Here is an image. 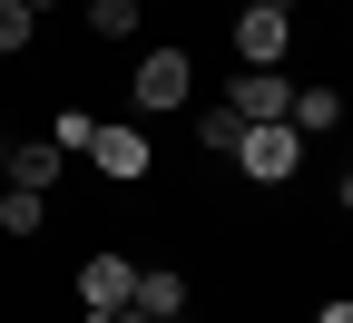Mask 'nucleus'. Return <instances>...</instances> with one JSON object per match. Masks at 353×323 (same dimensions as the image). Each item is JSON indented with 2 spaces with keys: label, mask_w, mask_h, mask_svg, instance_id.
Here are the masks:
<instances>
[{
  "label": "nucleus",
  "mask_w": 353,
  "mask_h": 323,
  "mask_svg": "<svg viewBox=\"0 0 353 323\" xmlns=\"http://www.w3.org/2000/svg\"><path fill=\"white\" fill-rule=\"evenodd\" d=\"M128 284H138V264H128V255H108V245L79 264V304H88V313H118V304H128Z\"/></svg>",
  "instance_id": "obj_6"
},
{
  "label": "nucleus",
  "mask_w": 353,
  "mask_h": 323,
  "mask_svg": "<svg viewBox=\"0 0 353 323\" xmlns=\"http://www.w3.org/2000/svg\"><path fill=\"white\" fill-rule=\"evenodd\" d=\"M59 167H69V147L30 137V147H10V157H0V187H39V196H50V187H59Z\"/></svg>",
  "instance_id": "obj_7"
},
{
  "label": "nucleus",
  "mask_w": 353,
  "mask_h": 323,
  "mask_svg": "<svg viewBox=\"0 0 353 323\" xmlns=\"http://www.w3.org/2000/svg\"><path fill=\"white\" fill-rule=\"evenodd\" d=\"M50 225V196L39 187H0V236H39Z\"/></svg>",
  "instance_id": "obj_10"
},
{
  "label": "nucleus",
  "mask_w": 353,
  "mask_h": 323,
  "mask_svg": "<svg viewBox=\"0 0 353 323\" xmlns=\"http://www.w3.org/2000/svg\"><path fill=\"white\" fill-rule=\"evenodd\" d=\"M187 88H196V59L187 50H148L138 79H128V108H138V118H167V108H187Z\"/></svg>",
  "instance_id": "obj_2"
},
{
  "label": "nucleus",
  "mask_w": 353,
  "mask_h": 323,
  "mask_svg": "<svg viewBox=\"0 0 353 323\" xmlns=\"http://www.w3.org/2000/svg\"><path fill=\"white\" fill-rule=\"evenodd\" d=\"M39 39V10H20V0H0V59H20Z\"/></svg>",
  "instance_id": "obj_12"
},
{
  "label": "nucleus",
  "mask_w": 353,
  "mask_h": 323,
  "mask_svg": "<svg viewBox=\"0 0 353 323\" xmlns=\"http://www.w3.org/2000/svg\"><path fill=\"white\" fill-rule=\"evenodd\" d=\"M245 176H255V187H285V176L304 167V137L285 127V118H255V127H236V147H226Z\"/></svg>",
  "instance_id": "obj_1"
},
{
  "label": "nucleus",
  "mask_w": 353,
  "mask_h": 323,
  "mask_svg": "<svg viewBox=\"0 0 353 323\" xmlns=\"http://www.w3.org/2000/svg\"><path fill=\"white\" fill-rule=\"evenodd\" d=\"M236 127H245V118H236L226 98H216V108H196V137H206V147H216V157H226V147H236Z\"/></svg>",
  "instance_id": "obj_13"
},
{
  "label": "nucleus",
  "mask_w": 353,
  "mask_h": 323,
  "mask_svg": "<svg viewBox=\"0 0 353 323\" xmlns=\"http://www.w3.org/2000/svg\"><path fill=\"white\" fill-rule=\"evenodd\" d=\"M108 323H148V313H138V304H118V313H108Z\"/></svg>",
  "instance_id": "obj_16"
},
{
  "label": "nucleus",
  "mask_w": 353,
  "mask_h": 323,
  "mask_svg": "<svg viewBox=\"0 0 353 323\" xmlns=\"http://www.w3.org/2000/svg\"><path fill=\"white\" fill-rule=\"evenodd\" d=\"M20 10H59V0H20Z\"/></svg>",
  "instance_id": "obj_17"
},
{
  "label": "nucleus",
  "mask_w": 353,
  "mask_h": 323,
  "mask_svg": "<svg viewBox=\"0 0 353 323\" xmlns=\"http://www.w3.org/2000/svg\"><path fill=\"white\" fill-rule=\"evenodd\" d=\"M79 10H88V30H99V39H128V30L148 20V0H79Z\"/></svg>",
  "instance_id": "obj_11"
},
{
  "label": "nucleus",
  "mask_w": 353,
  "mask_h": 323,
  "mask_svg": "<svg viewBox=\"0 0 353 323\" xmlns=\"http://www.w3.org/2000/svg\"><path fill=\"white\" fill-rule=\"evenodd\" d=\"M285 127H294V137H334V127H343V88H334V79L285 88Z\"/></svg>",
  "instance_id": "obj_5"
},
{
  "label": "nucleus",
  "mask_w": 353,
  "mask_h": 323,
  "mask_svg": "<svg viewBox=\"0 0 353 323\" xmlns=\"http://www.w3.org/2000/svg\"><path fill=\"white\" fill-rule=\"evenodd\" d=\"M265 10H294V0H265Z\"/></svg>",
  "instance_id": "obj_18"
},
{
  "label": "nucleus",
  "mask_w": 353,
  "mask_h": 323,
  "mask_svg": "<svg viewBox=\"0 0 353 323\" xmlns=\"http://www.w3.org/2000/svg\"><path fill=\"white\" fill-rule=\"evenodd\" d=\"M88 157H99V176H108V187H138V176L157 167L138 127H88Z\"/></svg>",
  "instance_id": "obj_4"
},
{
  "label": "nucleus",
  "mask_w": 353,
  "mask_h": 323,
  "mask_svg": "<svg viewBox=\"0 0 353 323\" xmlns=\"http://www.w3.org/2000/svg\"><path fill=\"white\" fill-rule=\"evenodd\" d=\"M88 127H99V118H79V108H59V118H50V147H88Z\"/></svg>",
  "instance_id": "obj_14"
},
{
  "label": "nucleus",
  "mask_w": 353,
  "mask_h": 323,
  "mask_svg": "<svg viewBox=\"0 0 353 323\" xmlns=\"http://www.w3.org/2000/svg\"><path fill=\"white\" fill-rule=\"evenodd\" d=\"M128 304H138L148 323H176V313H187V274H167V264H148L138 284H128Z\"/></svg>",
  "instance_id": "obj_9"
},
{
  "label": "nucleus",
  "mask_w": 353,
  "mask_h": 323,
  "mask_svg": "<svg viewBox=\"0 0 353 323\" xmlns=\"http://www.w3.org/2000/svg\"><path fill=\"white\" fill-rule=\"evenodd\" d=\"M285 50H294V10L245 0V10H236V69H285Z\"/></svg>",
  "instance_id": "obj_3"
},
{
  "label": "nucleus",
  "mask_w": 353,
  "mask_h": 323,
  "mask_svg": "<svg viewBox=\"0 0 353 323\" xmlns=\"http://www.w3.org/2000/svg\"><path fill=\"white\" fill-rule=\"evenodd\" d=\"M314 323H353V304H343V294H334V304H314Z\"/></svg>",
  "instance_id": "obj_15"
},
{
  "label": "nucleus",
  "mask_w": 353,
  "mask_h": 323,
  "mask_svg": "<svg viewBox=\"0 0 353 323\" xmlns=\"http://www.w3.org/2000/svg\"><path fill=\"white\" fill-rule=\"evenodd\" d=\"M285 88L294 79H275V69H245V79H226V108L255 127V118H285Z\"/></svg>",
  "instance_id": "obj_8"
}]
</instances>
